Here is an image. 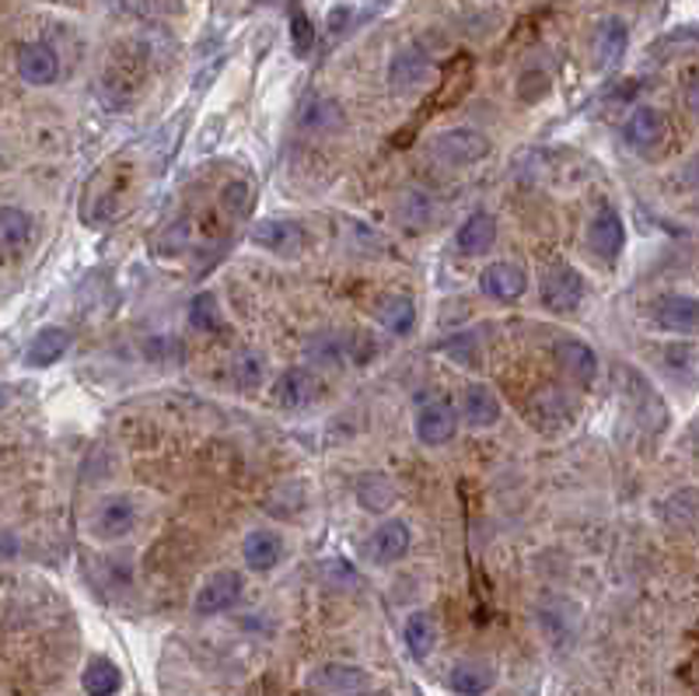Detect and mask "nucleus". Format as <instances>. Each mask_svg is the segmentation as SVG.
Masks as SVG:
<instances>
[{"label":"nucleus","mask_w":699,"mask_h":696,"mask_svg":"<svg viewBox=\"0 0 699 696\" xmlns=\"http://www.w3.org/2000/svg\"><path fill=\"white\" fill-rule=\"evenodd\" d=\"M490 151H493L490 137L472 127H451L430 140V154L448 169H472L480 165L483 158H490Z\"/></svg>","instance_id":"obj_1"},{"label":"nucleus","mask_w":699,"mask_h":696,"mask_svg":"<svg viewBox=\"0 0 699 696\" xmlns=\"http://www.w3.org/2000/svg\"><path fill=\"white\" fill-rule=\"evenodd\" d=\"M539 295H542V304H546L549 312L567 315V312H578L581 309V301L588 295V283H584V277L573 270L570 263L557 259V263H549L546 270H542Z\"/></svg>","instance_id":"obj_2"},{"label":"nucleus","mask_w":699,"mask_h":696,"mask_svg":"<svg viewBox=\"0 0 699 696\" xmlns=\"http://www.w3.org/2000/svg\"><path fill=\"white\" fill-rule=\"evenodd\" d=\"M140 522V507L130 494H109L101 497L92 511V532L98 543H119L127 539Z\"/></svg>","instance_id":"obj_3"},{"label":"nucleus","mask_w":699,"mask_h":696,"mask_svg":"<svg viewBox=\"0 0 699 696\" xmlns=\"http://www.w3.org/2000/svg\"><path fill=\"white\" fill-rule=\"evenodd\" d=\"M241 596H245V578L232 567H221L200 585L196 599H193V612H196V617H203V620L221 617V612L235 609L241 602Z\"/></svg>","instance_id":"obj_4"},{"label":"nucleus","mask_w":699,"mask_h":696,"mask_svg":"<svg viewBox=\"0 0 699 696\" xmlns=\"http://www.w3.org/2000/svg\"><path fill=\"white\" fill-rule=\"evenodd\" d=\"M459 424H462V414L459 406L451 399H430L417 409V420H413V431H417V441L423 448H444L455 441L459 435Z\"/></svg>","instance_id":"obj_5"},{"label":"nucleus","mask_w":699,"mask_h":696,"mask_svg":"<svg viewBox=\"0 0 699 696\" xmlns=\"http://www.w3.org/2000/svg\"><path fill=\"white\" fill-rule=\"evenodd\" d=\"M525 420L536 427V431L557 438L573 424V403L560 393V388H539L536 396L525 403Z\"/></svg>","instance_id":"obj_6"},{"label":"nucleus","mask_w":699,"mask_h":696,"mask_svg":"<svg viewBox=\"0 0 699 696\" xmlns=\"http://www.w3.org/2000/svg\"><path fill=\"white\" fill-rule=\"evenodd\" d=\"M650 322H654V330H662V333L692 336V333H699V298L682 295V291L662 295L650 304Z\"/></svg>","instance_id":"obj_7"},{"label":"nucleus","mask_w":699,"mask_h":696,"mask_svg":"<svg viewBox=\"0 0 699 696\" xmlns=\"http://www.w3.org/2000/svg\"><path fill=\"white\" fill-rule=\"evenodd\" d=\"M584 242L588 249L605 259V263H615L623 256L626 249V224H623V214L615 207H599L591 214L588 221V232H584Z\"/></svg>","instance_id":"obj_8"},{"label":"nucleus","mask_w":699,"mask_h":696,"mask_svg":"<svg viewBox=\"0 0 699 696\" xmlns=\"http://www.w3.org/2000/svg\"><path fill=\"white\" fill-rule=\"evenodd\" d=\"M552 357H557L560 375H563V378H570L573 385L591 388L594 382H599L602 364H599V354H594V346H591V343L573 340V336H563V340L552 343Z\"/></svg>","instance_id":"obj_9"},{"label":"nucleus","mask_w":699,"mask_h":696,"mask_svg":"<svg viewBox=\"0 0 699 696\" xmlns=\"http://www.w3.org/2000/svg\"><path fill=\"white\" fill-rule=\"evenodd\" d=\"M367 683H372L367 672L361 665H346V662H325L308 675V689L315 696H357L367 689Z\"/></svg>","instance_id":"obj_10"},{"label":"nucleus","mask_w":699,"mask_h":696,"mask_svg":"<svg viewBox=\"0 0 699 696\" xmlns=\"http://www.w3.org/2000/svg\"><path fill=\"white\" fill-rule=\"evenodd\" d=\"M665 137H668V119H665L662 109H654V106H636L630 113V119L623 122V140L641 154L657 151L665 144Z\"/></svg>","instance_id":"obj_11"},{"label":"nucleus","mask_w":699,"mask_h":696,"mask_svg":"<svg viewBox=\"0 0 699 696\" xmlns=\"http://www.w3.org/2000/svg\"><path fill=\"white\" fill-rule=\"evenodd\" d=\"M409 549H413V532H409V525L399 518L381 522L372 532V539H367V557H372V564H378V567H392V564L406 560Z\"/></svg>","instance_id":"obj_12"},{"label":"nucleus","mask_w":699,"mask_h":696,"mask_svg":"<svg viewBox=\"0 0 699 696\" xmlns=\"http://www.w3.org/2000/svg\"><path fill=\"white\" fill-rule=\"evenodd\" d=\"M480 291H483L490 301H501V304L518 301V298L528 291V274H525V266L510 263V259L490 263L486 270L480 274Z\"/></svg>","instance_id":"obj_13"},{"label":"nucleus","mask_w":699,"mask_h":696,"mask_svg":"<svg viewBox=\"0 0 699 696\" xmlns=\"http://www.w3.org/2000/svg\"><path fill=\"white\" fill-rule=\"evenodd\" d=\"M14 67H18V77L32 88H50L60 81V56L46 43H22L18 46Z\"/></svg>","instance_id":"obj_14"},{"label":"nucleus","mask_w":699,"mask_h":696,"mask_svg":"<svg viewBox=\"0 0 699 696\" xmlns=\"http://www.w3.org/2000/svg\"><path fill=\"white\" fill-rule=\"evenodd\" d=\"M252 242L259 245L262 253H273V256H283V259H291L304 249V232H301V224L294 221H287V217H266L259 221L256 228H252Z\"/></svg>","instance_id":"obj_15"},{"label":"nucleus","mask_w":699,"mask_h":696,"mask_svg":"<svg viewBox=\"0 0 699 696\" xmlns=\"http://www.w3.org/2000/svg\"><path fill=\"white\" fill-rule=\"evenodd\" d=\"M630 46V29L623 18H602L599 29L591 35V60L599 71H615L623 64Z\"/></svg>","instance_id":"obj_16"},{"label":"nucleus","mask_w":699,"mask_h":696,"mask_svg":"<svg viewBox=\"0 0 699 696\" xmlns=\"http://www.w3.org/2000/svg\"><path fill=\"white\" fill-rule=\"evenodd\" d=\"M459 414H462V424L469 427V431H490V427L501 424L504 406H501V399L493 396L486 385L472 382V385H465V393H462Z\"/></svg>","instance_id":"obj_17"},{"label":"nucleus","mask_w":699,"mask_h":696,"mask_svg":"<svg viewBox=\"0 0 699 696\" xmlns=\"http://www.w3.org/2000/svg\"><path fill=\"white\" fill-rule=\"evenodd\" d=\"M241 560L252 575H270V570L283 560V536L273 528H252L241 539Z\"/></svg>","instance_id":"obj_18"},{"label":"nucleus","mask_w":699,"mask_h":696,"mask_svg":"<svg viewBox=\"0 0 699 696\" xmlns=\"http://www.w3.org/2000/svg\"><path fill=\"white\" fill-rule=\"evenodd\" d=\"M277 399L283 409H308L322 399V382L308 367H287L277 382Z\"/></svg>","instance_id":"obj_19"},{"label":"nucleus","mask_w":699,"mask_h":696,"mask_svg":"<svg viewBox=\"0 0 699 696\" xmlns=\"http://www.w3.org/2000/svg\"><path fill=\"white\" fill-rule=\"evenodd\" d=\"M430 74H434V67H430L427 53L409 46V50H399L392 56V64H388V85L396 92H420L430 81Z\"/></svg>","instance_id":"obj_20"},{"label":"nucleus","mask_w":699,"mask_h":696,"mask_svg":"<svg viewBox=\"0 0 699 696\" xmlns=\"http://www.w3.org/2000/svg\"><path fill=\"white\" fill-rule=\"evenodd\" d=\"M71 330H64V325H43L25 346V364L29 367H53L56 361H64L71 354Z\"/></svg>","instance_id":"obj_21"},{"label":"nucleus","mask_w":699,"mask_h":696,"mask_svg":"<svg viewBox=\"0 0 699 696\" xmlns=\"http://www.w3.org/2000/svg\"><path fill=\"white\" fill-rule=\"evenodd\" d=\"M493 242H497V217L490 211L469 214L455 232V249L462 256H486L493 249Z\"/></svg>","instance_id":"obj_22"},{"label":"nucleus","mask_w":699,"mask_h":696,"mask_svg":"<svg viewBox=\"0 0 699 696\" xmlns=\"http://www.w3.org/2000/svg\"><path fill=\"white\" fill-rule=\"evenodd\" d=\"M354 497L367 515H388V511L399 504V486L385 473H364L354 483Z\"/></svg>","instance_id":"obj_23"},{"label":"nucleus","mask_w":699,"mask_h":696,"mask_svg":"<svg viewBox=\"0 0 699 696\" xmlns=\"http://www.w3.org/2000/svg\"><path fill=\"white\" fill-rule=\"evenodd\" d=\"M493 683H497L493 665L476 662V658H462L448 672V689L455 696H486L493 689Z\"/></svg>","instance_id":"obj_24"},{"label":"nucleus","mask_w":699,"mask_h":696,"mask_svg":"<svg viewBox=\"0 0 699 696\" xmlns=\"http://www.w3.org/2000/svg\"><path fill=\"white\" fill-rule=\"evenodd\" d=\"M298 122H301V130H308V133H340V130H346V109L340 106L336 98L315 95V98H308L301 106Z\"/></svg>","instance_id":"obj_25"},{"label":"nucleus","mask_w":699,"mask_h":696,"mask_svg":"<svg viewBox=\"0 0 699 696\" xmlns=\"http://www.w3.org/2000/svg\"><path fill=\"white\" fill-rule=\"evenodd\" d=\"M375 319L388 336H409L417 325V304L409 295H388L378 301Z\"/></svg>","instance_id":"obj_26"},{"label":"nucleus","mask_w":699,"mask_h":696,"mask_svg":"<svg viewBox=\"0 0 699 696\" xmlns=\"http://www.w3.org/2000/svg\"><path fill=\"white\" fill-rule=\"evenodd\" d=\"M662 367L678 385H696L699 382V346L686 343V340L668 343L662 351Z\"/></svg>","instance_id":"obj_27"},{"label":"nucleus","mask_w":699,"mask_h":696,"mask_svg":"<svg viewBox=\"0 0 699 696\" xmlns=\"http://www.w3.org/2000/svg\"><path fill=\"white\" fill-rule=\"evenodd\" d=\"M80 689H85V696H116L122 689L119 665L112 658L95 654V658H88L85 672H80Z\"/></svg>","instance_id":"obj_28"},{"label":"nucleus","mask_w":699,"mask_h":696,"mask_svg":"<svg viewBox=\"0 0 699 696\" xmlns=\"http://www.w3.org/2000/svg\"><path fill=\"white\" fill-rule=\"evenodd\" d=\"M402 641H406V651L413 654L417 662L430 658L438 647V623L430 612H409L406 617V627H402Z\"/></svg>","instance_id":"obj_29"},{"label":"nucleus","mask_w":699,"mask_h":696,"mask_svg":"<svg viewBox=\"0 0 699 696\" xmlns=\"http://www.w3.org/2000/svg\"><path fill=\"white\" fill-rule=\"evenodd\" d=\"M0 238H4V249H22V245L32 238V214L25 207H14L8 203L4 211H0Z\"/></svg>","instance_id":"obj_30"},{"label":"nucleus","mask_w":699,"mask_h":696,"mask_svg":"<svg viewBox=\"0 0 699 696\" xmlns=\"http://www.w3.org/2000/svg\"><path fill=\"white\" fill-rule=\"evenodd\" d=\"M190 325H196L200 333H221L224 330V312L221 301L211 291H200L190 301Z\"/></svg>","instance_id":"obj_31"},{"label":"nucleus","mask_w":699,"mask_h":696,"mask_svg":"<svg viewBox=\"0 0 699 696\" xmlns=\"http://www.w3.org/2000/svg\"><path fill=\"white\" fill-rule=\"evenodd\" d=\"M232 378L238 382V388H249V393H256V388L266 382V364L256 351H238L232 357Z\"/></svg>","instance_id":"obj_32"},{"label":"nucleus","mask_w":699,"mask_h":696,"mask_svg":"<svg viewBox=\"0 0 699 696\" xmlns=\"http://www.w3.org/2000/svg\"><path fill=\"white\" fill-rule=\"evenodd\" d=\"M430 214H434V203H430V196L423 190H406L399 196V217L409 224V228H423V224L430 221Z\"/></svg>","instance_id":"obj_33"},{"label":"nucleus","mask_w":699,"mask_h":696,"mask_svg":"<svg viewBox=\"0 0 699 696\" xmlns=\"http://www.w3.org/2000/svg\"><path fill=\"white\" fill-rule=\"evenodd\" d=\"M304 504H308L304 486L301 483H287V486L273 490V497L266 501V511H270V515H277V518H294Z\"/></svg>","instance_id":"obj_34"},{"label":"nucleus","mask_w":699,"mask_h":696,"mask_svg":"<svg viewBox=\"0 0 699 696\" xmlns=\"http://www.w3.org/2000/svg\"><path fill=\"white\" fill-rule=\"evenodd\" d=\"M221 207L228 211L232 217H249L252 207H256L252 182H228V186L221 190Z\"/></svg>","instance_id":"obj_35"},{"label":"nucleus","mask_w":699,"mask_h":696,"mask_svg":"<svg viewBox=\"0 0 699 696\" xmlns=\"http://www.w3.org/2000/svg\"><path fill=\"white\" fill-rule=\"evenodd\" d=\"M444 357H451L462 367H476L480 364V340L472 333H459L444 340Z\"/></svg>","instance_id":"obj_36"},{"label":"nucleus","mask_w":699,"mask_h":696,"mask_svg":"<svg viewBox=\"0 0 699 696\" xmlns=\"http://www.w3.org/2000/svg\"><path fill=\"white\" fill-rule=\"evenodd\" d=\"M291 43H294L298 56H308L315 50V25H312V18H308L304 11L291 14Z\"/></svg>","instance_id":"obj_37"},{"label":"nucleus","mask_w":699,"mask_h":696,"mask_svg":"<svg viewBox=\"0 0 699 696\" xmlns=\"http://www.w3.org/2000/svg\"><path fill=\"white\" fill-rule=\"evenodd\" d=\"M308 351H312V361H319V364H333V367H340V361H343V343L340 340H333V336H315L312 343H308Z\"/></svg>","instance_id":"obj_38"},{"label":"nucleus","mask_w":699,"mask_h":696,"mask_svg":"<svg viewBox=\"0 0 699 696\" xmlns=\"http://www.w3.org/2000/svg\"><path fill=\"white\" fill-rule=\"evenodd\" d=\"M546 92H549V77H546L542 71L525 74V77H521V85H518V95H521L525 101H536V98H542Z\"/></svg>","instance_id":"obj_39"},{"label":"nucleus","mask_w":699,"mask_h":696,"mask_svg":"<svg viewBox=\"0 0 699 696\" xmlns=\"http://www.w3.org/2000/svg\"><path fill=\"white\" fill-rule=\"evenodd\" d=\"M686 106L699 116V77L689 81V88H686Z\"/></svg>","instance_id":"obj_40"},{"label":"nucleus","mask_w":699,"mask_h":696,"mask_svg":"<svg viewBox=\"0 0 699 696\" xmlns=\"http://www.w3.org/2000/svg\"><path fill=\"white\" fill-rule=\"evenodd\" d=\"M346 18H350V8H336L333 14H329V29L340 32V29L346 25Z\"/></svg>","instance_id":"obj_41"},{"label":"nucleus","mask_w":699,"mask_h":696,"mask_svg":"<svg viewBox=\"0 0 699 696\" xmlns=\"http://www.w3.org/2000/svg\"><path fill=\"white\" fill-rule=\"evenodd\" d=\"M14 532H4V560H14Z\"/></svg>","instance_id":"obj_42"},{"label":"nucleus","mask_w":699,"mask_h":696,"mask_svg":"<svg viewBox=\"0 0 699 696\" xmlns=\"http://www.w3.org/2000/svg\"><path fill=\"white\" fill-rule=\"evenodd\" d=\"M696 211H699V193H696Z\"/></svg>","instance_id":"obj_43"}]
</instances>
